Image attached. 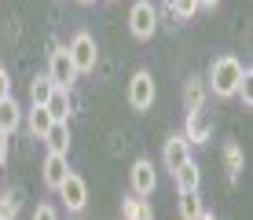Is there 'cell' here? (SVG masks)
<instances>
[{
  "label": "cell",
  "mask_w": 253,
  "mask_h": 220,
  "mask_svg": "<svg viewBox=\"0 0 253 220\" xmlns=\"http://www.w3.org/2000/svg\"><path fill=\"white\" fill-rule=\"evenodd\" d=\"M59 198H63V206L70 213H81V209L88 206V183H84L77 173H70L66 180L59 183Z\"/></svg>",
  "instance_id": "cell-7"
},
{
  "label": "cell",
  "mask_w": 253,
  "mask_h": 220,
  "mask_svg": "<svg viewBox=\"0 0 253 220\" xmlns=\"http://www.w3.org/2000/svg\"><path fill=\"white\" fill-rule=\"evenodd\" d=\"M44 110L51 114V121H70V92L66 88H55V92L48 95Z\"/></svg>",
  "instance_id": "cell-15"
},
{
  "label": "cell",
  "mask_w": 253,
  "mask_h": 220,
  "mask_svg": "<svg viewBox=\"0 0 253 220\" xmlns=\"http://www.w3.org/2000/svg\"><path fill=\"white\" fill-rule=\"evenodd\" d=\"M51 92H55V85H51L48 74H44V77H33V81H30V103H33V107H44Z\"/></svg>",
  "instance_id": "cell-16"
},
{
  "label": "cell",
  "mask_w": 253,
  "mask_h": 220,
  "mask_svg": "<svg viewBox=\"0 0 253 220\" xmlns=\"http://www.w3.org/2000/svg\"><path fill=\"white\" fill-rule=\"evenodd\" d=\"M220 0H198V7H216Z\"/></svg>",
  "instance_id": "cell-26"
},
{
  "label": "cell",
  "mask_w": 253,
  "mask_h": 220,
  "mask_svg": "<svg viewBox=\"0 0 253 220\" xmlns=\"http://www.w3.org/2000/svg\"><path fill=\"white\" fill-rule=\"evenodd\" d=\"M22 209V198L15 191H0V220H15Z\"/></svg>",
  "instance_id": "cell-20"
},
{
  "label": "cell",
  "mask_w": 253,
  "mask_h": 220,
  "mask_svg": "<svg viewBox=\"0 0 253 220\" xmlns=\"http://www.w3.org/2000/svg\"><path fill=\"white\" fill-rule=\"evenodd\" d=\"M44 143H48V154H70V121H55L44 132Z\"/></svg>",
  "instance_id": "cell-12"
},
{
  "label": "cell",
  "mask_w": 253,
  "mask_h": 220,
  "mask_svg": "<svg viewBox=\"0 0 253 220\" xmlns=\"http://www.w3.org/2000/svg\"><path fill=\"white\" fill-rule=\"evenodd\" d=\"M4 162H7V136L0 132V169H4Z\"/></svg>",
  "instance_id": "cell-25"
},
{
  "label": "cell",
  "mask_w": 253,
  "mask_h": 220,
  "mask_svg": "<svg viewBox=\"0 0 253 220\" xmlns=\"http://www.w3.org/2000/svg\"><path fill=\"white\" fill-rule=\"evenodd\" d=\"M209 136H213V121H209V114H206V110H191V114H187V132H184V139L195 147V143H206Z\"/></svg>",
  "instance_id": "cell-10"
},
{
  "label": "cell",
  "mask_w": 253,
  "mask_h": 220,
  "mask_svg": "<svg viewBox=\"0 0 253 220\" xmlns=\"http://www.w3.org/2000/svg\"><path fill=\"white\" fill-rule=\"evenodd\" d=\"M224 162H228V176L235 180V176H239V169H242V154H239V147H235V143L224 147Z\"/></svg>",
  "instance_id": "cell-22"
},
{
  "label": "cell",
  "mask_w": 253,
  "mask_h": 220,
  "mask_svg": "<svg viewBox=\"0 0 253 220\" xmlns=\"http://www.w3.org/2000/svg\"><path fill=\"white\" fill-rule=\"evenodd\" d=\"M169 11H172V15H176V19H180V22H187V19H191V15H195V11H198V0H169Z\"/></svg>",
  "instance_id": "cell-21"
},
{
  "label": "cell",
  "mask_w": 253,
  "mask_h": 220,
  "mask_svg": "<svg viewBox=\"0 0 253 220\" xmlns=\"http://www.w3.org/2000/svg\"><path fill=\"white\" fill-rule=\"evenodd\" d=\"M66 51H70V63H74L77 77H81V74H92L95 63H99V48H95L92 33H74V41L66 44Z\"/></svg>",
  "instance_id": "cell-3"
},
{
  "label": "cell",
  "mask_w": 253,
  "mask_h": 220,
  "mask_svg": "<svg viewBox=\"0 0 253 220\" xmlns=\"http://www.w3.org/2000/svg\"><path fill=\"white\" fill-rule=\"evenodd\" d=\"M154 30H158V7L151 0H136L132 11H128V33L136 41H151Z\"/></svg>",
  "instance_id": "cell-4"
},
{
  "label": "cell",
  "mask_w": 253,
  "mask_h": 220,
  "mask_svg": "<svg viewBox=\"0 0 253 220\" xmlns=\"http://www.w3.org/2000/svg\"><path fill=\"white\" fill-rule=\"evenodd\" d=\"M172 180H176V191H180V195H184V191H198V183H202V169H198L195 158H187V162L172 173Z\"/></svg>",
  "instance_id": "cell-11"
},
{
  "label": "cell",
  "mask_w": 253,
  "mask_h": 220,
  "mask_svg": "<svg viewBox=\"0 0 253 220\" xmlns=\"http://www.w3.org/2000/svg\"><path fill=\"white\" fill-rule=\"evenodd\" d=\"M176 213L184 220H195L198 213H202V198H198V191H184V195L176 198Z\"/></svg>",
  "instance_id": "cell-18"
},
{
  "label": "cell",
  "mask_w": 253,
  "mask_h": 220,
  "mask_svg": "<svg viewBox=\"0 0 253 220\" xmlns=\"http://www.w3.org/2000/svg\"><path fill=\"white\" fill-rule=\"evenodd\" d=\"M128 187H132V195H139V198L154 195V187H158V165H154L151 158H136L132 169H128Z\"/></svg>",
  "instance_id": "cell-5"
},
{
  "label": "cell",
  "mask_w": 253,
  "mask_h": 220,
  "mask_svg": "<svg viewBox=\"0 0 253 220\" xmlns=\"http://www.w3.org/2000/svg\"><path fill=\"white\" fill-rule=\"evenodd\" d=\"M195 220H216V217H213V213H206V209H202V213H198Z\"/></svg>",
  "instance_id": "cell-27"
},
{
  "label": "cell",
  "mask_w": 253,
  "mask_h": 220,
  "mask_svg": "<svg viewBox=\"0 0 253 220\" xmlns=\"http://www.w3.org/2000/svg\"><path fill=\"white\" fill-rule=\"evenodd\" d=\"M19 125H22V110H19V103H15V95H7V99L0 103V132L11 136Z\"/></svg>",
  "instance_id": "cell-14"
},
{
  "label": "cell",
  "mask_w": 253,
  "mask_h": 220,
  "mask_svg": "<svg viewBox=\"0 0 253 220\" xmlns=\"http://www.w3.org/2000/svg\"><path fill=\"white\" fill-rule=\"evenodd\" d=\"M154 99H158V85H154L151 70H136L132 77H128V107L132 110H151Z\"/></svg>",
  "instance_id": "cell-2"
},
{
  "label": "cell",
  "mask_w": 253,
  "mask_h": 220,
  "mask_svg": "<svg viewBox=\"0 0 253 220\" xmlns=\"http://www.w3.org/2000/svg\"><path fill=\"white\" fill-rule=\"evenodd\" d=\"M187 158H191V143H187L184 136H169V139H165V147H162V165H165L169 173H176Z\"/></svg>",
  "instance_id": "cell-9"
},
{
  "label": "cell",
  "mask_w": 253,
  "mask_h": 220,
  "mask_svg": "<svg viewBox=\"0 0 253 220\" xmlns=\"http://www.w3.org/2000/svg\"><path fill=\"white\" fill-rule=\"evenodd\" d=\"M250 70L239 63L235 55H220L209 63V77H206V88L209 92H216L220 99H231V95H239L242 81H246Z\"/></svg>",
  "instance_id": "cell-1"
},
{
  "label": "cell",
  "mask_w": 253,
  "mask_h": 220,
  "mask_svg": "<svg viewBox=\"0 0 253 220\" xmlns=\"http://www.w3.org/2000/svg\"><path fill=\"white\" fill-rule=\"evenodd\" d=\"M206 77H187V85H184V107L187 114L191 110H206Z\"/></svg>",
  "instance_id": "cell-13"
},
{
  "label": "cell",
  "mask_w": 253,
  "mask_h": 220,
  "mask_svg": "<svg viewBox=\"0 0 253 220\" xmlns=\"http://www.w3.org/2000/svg\"><path fill=\"white\" fill-rule=\"evenodd\" d=\"M77 4H92V0H77Z\"/></svg>",
  "instance_id": "cell-28"
},
{
  "label": "cell",
  "mask_w": 253,
  "mask_h": 220,
  "mask_svg": "<svg viewBox=\"0 0 253 220\" xmlns=\"http://www.w3.org/2000/svg\"><path fill=\"white\" fill-rule=\"evenodd\" d=\"M121 213H125V220H154L151 217V206H147V198H125L121 202Z\"/></svg>",
  "instance_id": "cell-19"
},
{
  "label": "cell",
  "mask_w": 253,
  "mask_h": 220,
  "mask_svg": "<svg viewBox=\"0 0 253 220\" xmlns=\"http://www.w3.org/2000/svg\"><path fill=\"white\" fill-rule=\"evenodd\" d=\"M7 95H11V77H7V70L0 66V103H4Z\"/></svg>",
  "instance_id": "cell-23"
},
{
  "label": "cell",
  "mask_w": 253,
  "mask_h": 220,
  "mask_svg": "<svg viewBox=\"0 0 253 220\" xmlns=\"http://www.w3.org/2000/svg\"><path fill=\"white\" fill-rule=\"evenodd\" d=\"M48 77H51V85H55V88H66V92H70V85L77 81V70H74V63H70L66 44H59V48L51 51V59H48Z\"/></svg>",
  "instance_id": "cell-6"
},
{
  "label": "cell",
  "mask_w": 253,
  "mask_h": 220,
  "mask_svg": "<svg viewBox=\"0 0 253 220\" xmlns=\"http://www.w3.org/2000/svg\"><path fill=\"white\" fill-rule=\"evenodd\" d=\"M70 176V154H48L44 165H41V180H44L48 191H59V183H63Z\"/></svg>",
  "instance_id": "cell-8"
},
{
  "label": "cell",
  "mask_w": 253,
  "mask_h": 220,
  "mask_svg": "<svg viewBox=\"0 0 253 220\" xmlns=\"http://www.w3.org/2000/svg\"><path fill=\"white\" fill-rule=\"evenodd\" d=\"M165 4H169V0H165Z\"/></svg>",
  "instance_id": "cell-29"
},
{
  "label": "cell",
  "mask_w": 253,
  "mask_h": 220,
  "mask_svg": "<svg viewBox=\"0 0 253 220\" xmlns=\"http://www.w3.org/2000/svg\"><path fill=\"white\" fill-rule=\"evenodd\" d=\"M26 125H30V132H33L37 139H44V132L55 125V121H51V114H48L44 107H33V110H30V118H26Z\"/></svg>",
  "instance_id": "cell-17"
},
{
  "label": "cell",
  "mask_w": 253,
  "mask_h": 220,
  "mask_svg": "<svg viewBox=\"0 0 253 220\" xmlns=\"http://www.w3.org/2000/svg\"><path fill=\"white\" fill-rule=\"evenodd\" d=\"M33 220H59V213L51 206H37V213H33Z\"/></svg>",
  "instance_id": "cell-24"
}]
</instances>
